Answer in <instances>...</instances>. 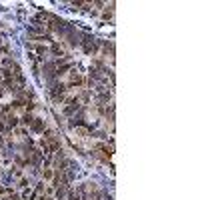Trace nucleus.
<instances>
[{
    "mask_svg": "<svg viewBox=\"0 0 200 200\" xmlns=\"http://www.w3.org/2000/svg\"><path fill=\"white\" fill-rule=\"evenodd\" d=\"M30 128H32V130H36V132H40V134H42V132L46 130V122L42 120V118H38V116H34V120H32V124H30Z\"/></svg>",
    "mask_w": 200,
    "mask_h": 200,
    "instance_id": "f03ea898",
    "label": "nucleus"
},
{
    "mask_svg": "<svg viewBox=\"0 0 200 200\" xmlns=\"http://www.w3.org/2000/svg\"><path fill=\"white\" fill-rule=\"evenodd\" d=\"M48 52H50L52 56H54L56 60H64V58H66V48H64L62 44H58V42H52Z\"/></svg>",
    "mask_w": 200,
    "mask_h": 200,
    "instance_id": "f257e3e1",
    "label": "nucleus"
},
{
    "mask_svg": "<svg viewBox=\"0 0 200 200\" xmlns=\"http://www.w3.org/2000/svg\"><path fill=\"white\" fill-rule=\"evenodd\" d=\"M42 176H44L46 180H52V176H54V170H52V168H44V170H42Z\"/></svg>",
    "mask_w": 200,
    "mask_h": 200,
    "instance_id": "7ed1b4c3",
    "label": "nucleus"
}]
</instances>
